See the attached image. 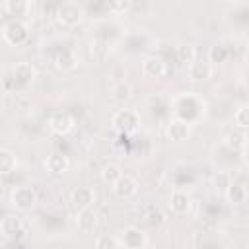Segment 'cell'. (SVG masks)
Instances as JSON below:
<instances>
[{
  "label": "cell",
  "mask_w": 249,
  "mask_h": 249,
  "mask_svg": "<svg viewBox=\"0 0 249 249\" xmlns=\"http://www.w3.org/2000/svg\"><path fill=\"white\" fill-rule=\"evenodd\" d=\"M0 8L6 16H10V19H23L33 10V4L29 0H6Z\"/></svg>",
  "instance_id": "603a6c76"
},
{
  "label": "cell",
  "mask_w": 249,
  "mask_h": 249,
  "mask_svg": "<svg viewBox=\"0 0 249 249\" xmlns=\"http://www.w3.org/2000/svg\"><path fill=\"white\" fill-rule=\"evenodd\" d=\"M93 249H119L117 237L109 233H99L93 241Z\"/></svg>",
  "instance_id": "8d00e7d4"
},
{
  "label": "cell",
  "mask_w": 249,
  "mask_h": 249,
  "mask_svg": "<svg viewBox=\"0 0 249 249\" xmlns=\"http://www.w3.org/2000/svg\"><path fill=\"white\" fill-rule=\"evenodd\" d=\"M49 130L53 132V134H58V136H66L72 128H74V124H76V121H74V117H72V113H68V111H54L51 117H49Z\"/></svg>",
  "instance_id": "e0dca14e"
},
{
  "label": "cell",
  "mask_w": 249,
  "mask_h": 249,
  "mask_svg": "<svg viewBox=\"0 0 249 249\" xmlns=\"http://www.w3.org/2000/svg\"><path fill=\"white\" fill-rule=\"evenodd\" d=\"M35 80H37V68H35V64L29 62V60H19L10 70L8 88L10 89H16V91H21V89H27Z\"/></svg>",
  "instance_id": "277c9868"
},
{
  "label": "cell",
  "mask_w": 249,
  "mask_h": 249,
  "mask_svg": "<svg viewBox=\"0 0 249 249\" xmlns=\"http://www.w3.org/2000/svg\"><path fill=\"white\" fill-rule=\"evenodd\" d=\"M111 45H107V43H103V41H97V39H91V43H89V53H91V56L95 58V60H105L107 56H109V53H111Z\"/></svg>",
  "instance_id": "836d02e7"
},
{
  "label": "cell",
  "mask_w": 249,
  "mask_h": 249,
  "mask_svg": "<svg viewBox=\"0 0 249 249\" xmlns=\"http://www.w3.org/2000/svg\"><path fill=\"white\" fill-rule=\"evenodd\" d=\"M2 39L12 47H21L31 39V27L25 19H8L0 27Z\"/></svg>",
  "instance_id": "8992f818"
},
{
  "label": "cell",
  "mask_w": 249,
  "mask_h": 249,
  "mask_svg": "<svg viewBox=\"0 0 249 249\" xmlns=\"http://www.w3.org/2000/svg\"><path fill=\"white\" fill-rule=\"evenodd\" d=\"M53 18H54V21H56L60 27H64V29H72V27L80 25V23L86 19L84 4H80V2H72V0L62 2V4L56 6Z\"/></svg>",
  "instance_id": "3957f363"
},
{
  "label": "cell",
  "mask_w": 249,
  "mask_h": 249,
  "mask_svg": "<svg viewBox=\"0 0 249 249\" xmlns=\"http://www.w3.org/2000/svg\"><path fill=\"white\" fill-rule=\"evenodd\" d=\"M181 249H187V247H181Z\"/></svg>",
  "instance_id": "74e56055"
},
{
  "label": "cell",
  "mask_w": 249,
  "mask_h": 249,
  "mask_svg": "<svg viewBox=\"0 0 249 249\" xmlns=\"http://www.w3.org/2000/svg\"><path fill=\"white\" fill-rule=\"evenodd\" d=\"M123 173H124V171L121 169V165H117V163H105V165L101 167V171H99V177H101L103 183L113 185Z\"/></svg>",
  "instance_id": "d6a6232c"
},
{
  "label": "cell",
  "mask_w": 249,
  "mask_h": 249,
  "mask_svg": "<svg viewBox=\"0 0 249 249\" xmlns=\"http://www.w3.org/2000/svg\"><path fill=\"white\" fill-rule=\"evenodd\" d=\"M119 249H148L150 237L140 226H124L117 235Z\"/></svg>",
  "instance_id": "30bf717a"
},
{
  "label": "cell",
  "mask_w": 249,
  "mask_h": 249,
  "mask_svg": "<svg viewBox=\"0 0 249 249\" xmlns=\"http://www.w3.org/2000/svg\"><path fill=\"white\" fill-rule=\"evenodd\" d=\"M53 64H54L58 70H62V72H70V70H74V68L78 66V56H76L74 49H70V47H60V49L54 53V56H53Z\"/></svg>",
  "instance_id": "d4e9b609"
},
{
  "label": "cell",
  "mask_w": 249,
  "mask_h": 249,
  "mask_svg": "<svg viewBox=\"0 0 249 249\" xmlns=\"http://www.w3.org/2000/svg\"><path fill=\"white\" fill-rule=\"evenodd\" d=\"M111 126L121 136H130L140 128V113L130 107H121L111 115Z\"/></svg>",
  "instance_id": "5b68a950"
},
{
  "label": "cell",
  "mask_w": 249,
  "mask_h": 249,
  "mask_svg": "<svg viewBox=\"0 0 249 249\" xmlns=\"http://www.w3.org/2000/svg\"><path fill=\"white\" fill-rule=\"evenodd\" d=\"M10 206L18 212H31L37 206V191L31 185H16L10 193Z\"/></svg>",
  "instance_id": "ba28073f"
},
{
  "label": "cell",
  "mask_w": 249,
  "mask_h": 249,
  "mask_svg": "<svg viewBox=\"0 0 249 249\" xmlns=\"http://www.w3.org/2000/svg\"><path fill=\"white\" fill-rule=\"evenodd\" d=\"M43 167L47 169V173H51L54 177H60L70 169V158L62 152H51L43 160Z\"/></svg>",
  "instance_id": "ffe728a7"
},
{
  "label": "cell",
  "mask_w": 249,
  "mask_h": 249,
  "mask_svg": "<svg viewBox=\"0 0 249 249\" xmlns=\"http://www.w3.org/2000/svg\"><path fill=\"white\" fill-rule=\"evenodd\" d=\"M169 70H171V68H169L160 56H156L154 53H152V54H146V56L142 58V74H144L146 78L161 80V78H165V74H167Z\"/></svg>",
  "instance_id": "d6986e66"
},
{
  "label": "cell",
  "mask_w": 249,
  "mask_h": 249,
  "mask_svg": "<svg viewBox=\"0 0 249 249\" xmlns=\"http://www.w3.org/2000/svg\"><path fill=\"white\" fill-rule=\"evenodd\" d=\"M220 142L230 146V148H233V150H237V152H245V148H247V132L233 128V130L226 132Z\"/></svg>",
  "instance_id": "4dcf8cb0"
},
{
  "label": "cell",
  "mask_w": 249,
  "mask_h": 249,
  "mask_svg": "<svg viewBox=\"0 0 249 249\" xmlns=\"http://www.w3.org/2000/svg\"><path fill=\"white\" fill-rule=\"evenodd\" d=\"M171 103V117H177L191 126L200 123L206 117L208 103L198 91H179L169 97Z\"/></svg>",
  "instance_id": "6da1fadb"
},
{
  "label": "cell",
  "mask_w": 249,
  "mask_h": 249,
  "mask_svg": "<svg viewBox=\"0 0 249 249\" xmlns=\"http://www.w3.org/2000/svg\"><path fill=\"white\" fill-rule=\"evenodd\" d=\"M196 56V53H195V47L193 45H177L175 47V62H181V64H189L193 58Z\"/></svg>",
  "instance_id": "e575fe53"
},
{
  "label": "cell",
  "mask_w": 249,
  "mask_h": 249,
  "mask_svg": "<svg viewBox=\"0 0 249 249\" xmlns=\"http://www.w3.org/2000/svg\"><path fill=\"white\" fill-rule=\"evenodd\" d=\"M111 191H113V195H115L117 198H121V200H130L132 196L138 195V181H136L132 175L123 173V175L111 185Z\"/></svg>",
  "instance_id": "2e32d148"
},
{
  "label": "cell",
  "mask_w": 249,
  "mask_h": 249,
  "mask_svg": "<svg viewBox=\"0 0 249 249\" xmlns=\"http://www.w3.org/2000/svg\"><path fill=\"white\" fill-rule=\"evenodd\" d=\"M70 202L76 210H84V208H91L95 204V191L88 185H80L74 187L70 193Z\"/></svg>",
  "instance_id": "44dd1931"
},
{
  "label": "cell",
  "mask_w": 249,
  "mask_h": 249,
  "mask_svg": "<svg viewBox=\"0 0 249 249\" xmlns=\"http://www.w3.org/2000/svg\"><path fill=\"white\" fill-rule=\"evenodd\" d=\"M130 97H132V86L126 80L113 82V86H111V99L117 105H126L130 101Z\"/></svg>",
  "instance_id": "f546056e"
},
{
  "label": "cell",
  "mask_w": 249,
  "mask_h": 249,
  "mask_svg": "<svg viewBox=\"0 0 249 249\" xmlns=\"http://www.w3.org/2000/svg\"><path fill=\"white\" fill-rule=\"evenodd\" d=\"M39 228L41 231H45L47 235H60L66 231V212L64 210H51L47 214H41L39 218Z\"/></svg>",
  "instance_id": "7c38bea8"
},
{
  "label": "cell",
  "mask_w": 249,
  "mask_h": 249,
  "mask_svg": "<svg viewBox=\"0 0 249 249\" xmlns=\"http://www.w3.org/2000/svg\"><path fill=\"white\" fill-rule=\"evenodd\" d=\"M124 33V25L117 19V18H107V19H101V21H95V31H93V39L97 41H103L111 47H115L121 37Z\"/></svg>",
  "instance_id": "9c48e42d"
},
{
  "label": "cell",
  "mask_w": 249,
  "mask_h": 249,
  "mask_svg": "<svg viewBox=\"0 0 249 249\" xmlns=\"http://www.w3.org/2000/svg\"><path fill=\"white\" fill-rule=\"evenodd\" d=\"M212 72H214V66L208 62L206 56H195L187 64V80L193 84H202V82L210 80Z\"/></svg>",
  "instance_id": "4fadbf2b"
},
{
  "label": "cell",
  "mask_w": 249,
  "mask_h": 249,
  "mask_svg": "<svg viewBox=\"0 0 249 249\" xmlns=\"http://www.w3.org/2000/svg\"><path fill=\"white\" fill-rule=\"evenodd\" d=\"M25 230V220L19 214H8L0 220V235L6 241H23Z\"/></svg>",
  "instance_id": "8fae6325"
},
{
  "label": "cell",
  "mask_w": 249,
  "mask_h": 249,
  "mask_svg": "<svg viewBox=\"0 0 249 249\" xmlns=\"http://www.w3.org/2000/svg\"><path fill=\"white\" fill-rule=\"evenodd\" d=\"M76 228L82 231V233H89L97 228L99 224V214L97 210L91 206V208H84V210H76Z\"/></svg>",
  "instance_id": "7402d4cb"
},
{
  "label": "cell",
  "mask_w": 249,
  "mask_h": 249,
  "mask_svg": "<svg viewBox=\"0 0 249 249\" xmlns=\"http://www.w3.org/2000/svg\"><path fill=\"white\" fill-rule=\"evenodd\" d=\"M18 165H19V160L16 152H12L10 148H0V177L14 175L18 171Z\"/></svg>",
  "instance_id": "83f0119b"
},
{
  "label": "cell",
  "mask_w": 249,
  "mask_h": 249,
  "mask_svg": "<svg viewBox=\"0 0 249 249\" xmlns=\"http://www.w3.org/2000/svg\"><path fill=\"white\" fill-rule=\"evenodd\" d=\"M163 132H165V136H167L169 140H173V142H183V140H187V138L191 136L193 126H191L189 123L177 119V117H169V119L163 123Z\"/></svg>",
  "instance_id": "9a60e30c"
},
{
  "label": "cell",
  "mask_w": 249,
  "mask_h": 249,
  "mask_svg": "<svg viewBox=\"0 0 249 249\" xmlns=\"http://www.w3.org/2000/svg\"><path fill=\"white\" fill-rule=\"evenodd\" d=\"M212 161L216 163L218 169H226V171H231L235 167H239L243 161H245V152H237L222 142H218L214 148H212Z\"/></svg>",
  "instance_id": "52a82bcc"
},
{
  "label": "cell",
  "mask_w": 249,
  "mask_h": 249,
  "mask_svg": "<svg viewBox=\"0 0 249 249\" xmlns=\"http://www.w3.org/2000/svg\"><path fill=\"white\" fill-rule=\"evenodd\" d=\"M224 198L230 206H241L247 202V185L243 181H231V185L228 187V191L224 193Z\"/></svg>",
  "instance_id": "484cf974"
},
{
  "label": "cell",
  "mask_w": 249,
  "mask_h": 249,
  "mask_svg": "<svg viewBox=\"0 0 249 249\" xmlns=\"http://www.w3.org/2000/svg\"><path fill=\"white\" fill-rule=\"evenodd\" d=\"M231 181H233V175H231V171H226V169H216L212 173V177H210V185H212V189L220 196H224V193L228 191V187L231 185Z\"/></svg>",
  "instance_id": "1f68e13d"
},
{
  "label": "cell",
  "mask_w": 249,
  "mask_h": 249,
  "mask_svg": "<svg viewBox=\"0 0 249 249\" xmlns=\"http://www.w3.org/2000/svg\"><path fill=\"white\" fill-rule=\"evenodd\" d=\"M228 16H233V18H230L233 21V25H237L239 29H245L249 25V2L230 4V14Z\"/></svg>",
  "instance_id": "f1b7e54d"
},
{
  "label": "cell",
  "mask_w": 249,
  "mask_h": 249,
  "mask_svg": "<svg viewBox=\"0 0 249 249\" xmlns=\"http://www.w3.org/2000/svg\"><path fill=\"white\" fill-rule=\"evenodd\" d=\"M233 124H235L237 130H247V126H249V107L245 103L235 109V113H233Z\"/></svg>",
  "instance_id": "d590c367"
},
{
  "label": "cell",
  "mask_w": 249,
  "mask_h": 249,
  "mask_svg": "<svg viewBox=\"0 0 249 249\" xmlns=\"http://www.w3.org/2000/svg\"><path fill=\"white\" fill-rule=\"evenodd\" d=\"M171 183H173V189H187L195 183V171L187 165H177L171 175H169Z\"/></svg>",
  "instance_id": "4316f807"
},
{
  "label": "cell",
  "mask_w": 249,
  "mask_h": 249,
  "mask_svg": "<svg viewBox=\"0 0 249 249\" xmlns=\"http://www.w3.org/2000/svg\"><path fill=\"white\" fill-rule=\"evenodd\" d=\"M154 39L150 35L148 29L144 27H130V29H124L119 45L123 47V51L126 54H140V53H146L150 47H152Z\"/></svg>",
  "instance_id": "7a4b0ae2"
},
{
  "label": "cell",
  "mask_w": 249,
  "mask_h": 249,
  "mask_svg": "<svg viewBox=\"0 0 249 249\" xmlns=\"http://www.w3.org/2000/svg\"><path fill=\"white\" fill-rule=\"evenodd\" d=\"M148 109H150V115L161 123H165L169 117H171V103H169V97H161V95H152L148 99Z\"/></svg>",
  "instance_id": "cb8c5ba5"
},
{
  "label": "cell",
  "mask_w": 249,
  "mask_h": 249,
  "mask_svg": "<svg viewBox=\"0 0 249 249\" xmlns=\"http://www.w3.org/2000/svg\"><path fill=\"white\" fill-rule=\"evenodd\" d=\"M191 204H193V198L187 189H171V193L167 196V206L173 214H177V216L187 214L191 210Z\"/></svg>",
  "instance_id": "ac0fdd59"
},
{
  "label": "cell",
  "mask_w": 249,
  "mask_h": 249,
  "mask_svg": "<svg viewBox=\"0 0 249 249\" xmlns=\"http://www.w3.org/2000/svg\"><path fill=\"white\" fill-rule=\"evenodd\" d=\"M235 51H237L235 43H231V41H228V39H222V41L214 43V45L208 49L206 58H208V62H210L212 66H214V64H226V62H230L231 58H235Z\"/></svg>",
  "instance_id": "5bb4252c"
}]
</instances>
